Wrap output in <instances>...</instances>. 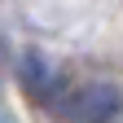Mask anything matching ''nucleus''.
<instances>
[{"label": "nucleus", "mask_w": 123, "mask_h": 123, "mask_svg": "<svg viewBox=\"0 0 123 123\" xmlns=\"http://www.w3.org/2000/svg\"><path fill=\"white\" fill-rule=\"evenodd\" d=\"M22 88H26L40 105H49V101L57 97V88H62V70L53 66L49 57L26 53V62H22Z\"/></svg>", "instance_id": "nucleus-2"}, {"label": "nucleus", "mask_w": 123, "mask_h": 123, "mask_svg": "<svg viewBox=\"0 0 123 123\" xmlns=\"http://www.w3.org/2000/svg\"><path fill=\"white\" fill-rule=\"evenodd\" d=\"M57 114L66 123H110L119 114V88L114 84H84L57 101Z\"/></svg>", "instance_id": "nucleus-1"}]
</instances>
